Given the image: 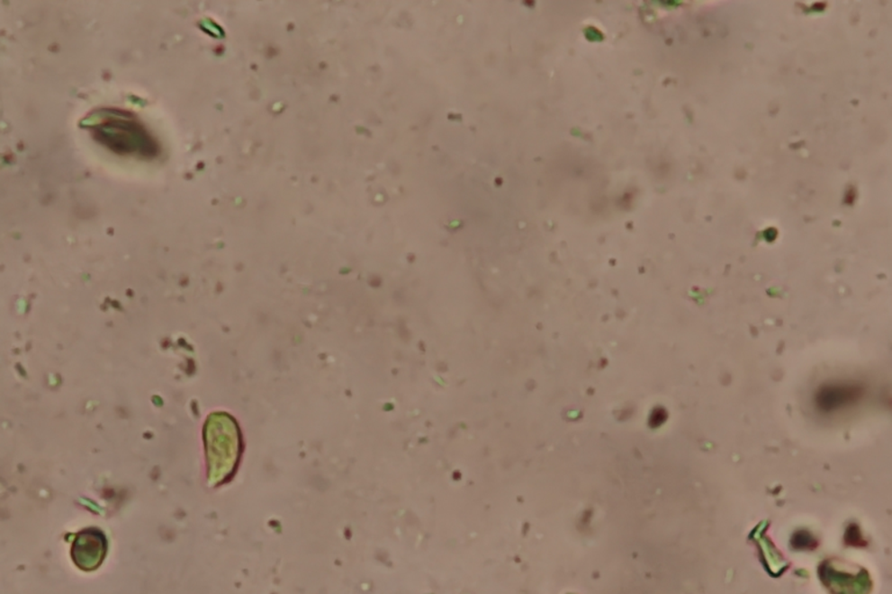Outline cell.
I'll list each match as a JSON object with an SVG mask.
<instances>
[{"instance_id":"obj_1","label":"cell","mask_w":892,"mask_h":594,"mask_svg":"<svg viewBox=\"0 0 892 594\" xmlns=\"http://www.w3.org/2000/svg\"><path fill=\"white\" fill-rule=\"evenodd\" d=\"M105 539L97 530H87L76 539L74 561L79 568L91 570L97 568L105 555Z\"/></svg>"}]
</instances>
